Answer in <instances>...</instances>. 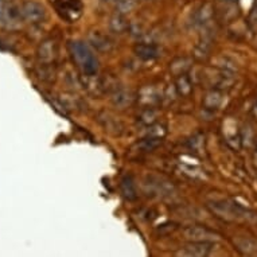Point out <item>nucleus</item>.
<instances>
[{
    "label": "nucleus",
    "instance_id": "6",
    "mask_svg": "<svg viewBox=\"0 0 257 257\" xmlns=\"http://www.w3.org/2000/svg\"><path fill=\"white\" fill-rule=\"evenodd\" d=\"M183 237L189 242H214L219 240V234L202 225H189L183 229Z\"/></svg>",
    "mask_w": 257,
    "mask_h": 257
},
{
    "label": "nucleus",
    "instance_id": "10",
    "mask_svg": "<svg viewBox=\"0 0 257 257\" xmlns=\"http://www.w3.org/2000/svg\"><path fill=\"white\" fill-rule=\"evenodd\" d=\"M138 100V96L132 92L131 89L118 86L114 92L110 93V102L112 105L118 108V109H125L134 105V102Z\"/></svg>",
    "mask_w": 257,
    "mask_h": 257
},
{
    "label": "nucleus",
    "instance_id": "5",
    "mask_svg": "<svg viewBox=\"0 0 257 257\" xmlns=\"http://www.w3.org/2000/svg\"><path fill=\"white\" fill-rule=\"evenodd\" d=\"M19 9H21L22 21L29 25L38 26L46 21V9L39 2L26 0Z\"/></svg>",
    "mask_w": 257,
    "mask_h": 257
},
{
    "label": "nucleus",
    "instance_id": "30",
    "mask_svg": "<svg viewBox=\"0 0 257 257\" xmlns=\"http://www.w3.org/2000/svg\"><path fill=\"white\" fill-rule=\"evenodd\" d=\"M246 146H252L254 143L253 140V130L250 125H246L244 128V131H241V144H245Z\"/></svg>",
    "mask_w": 257,
    "mask_h": 257
},
{
    "label": "nucleus",
    "instance_id": "8",
    "mask_svg": "<svg viewBox=\"0 0 257 257\" xmlns=\"http://www.w3.org/2000/svg\"><path fill=\"white\" fill-rule=\"evenodd\" d=\"M58 57V45L53 38L43 39L37 49V61L38 65H54Z\"/></svg>",
    "mask_w": 257,
    "mask_h": 257
},
{
    "label": "nucleus",
    "instance_id": "14",
    "mask_svg": "<svg viewBox=\"0 0 257 257\" xmlns=\"http://www.w3.org/2000/svg\"><path fill=\"white\" fill-rule=\"evenodd\" d=\"M223 101H225V93L217 89H210L203 96L202 108L206 112H217L223 105Z\"/></svg>",
    "mask_w": 257,
    "mask_h": 257
},
{
    "label": "nucleus",
    "instance_id": "11",
    "mask_svg": "<svg viewBox=\"0 0 257 257\" xmlns=\"http://www.w3.org/2000/svg\"><path fill=\"white\" fill-rule=\"evenodd\" d=\"M138 101L143 108H155L162 102V93L154 85H146L138 93Z\"/></svg>",
    "mask_w": 257,
    "mask_h": 257
},
{
    "label": "nucleus",
    "instance_id": "25",
    "mask_svg": "<svg viewBox=\"0 0 257 257\" xmlns=\"http://www.w3.org/2000/svg\"><path fill=\"white\" fill-rule=\"evenodd\" d=\"M158 120V110L155 108H142L138 114V121L143 126H150Z\"/></svg>",
    "mask_w": 257,
    "mask_h": 257
},
{
    "label": "nucleus",
    "instance_id": "19",
    "mask_svg": "<svg viewBox=\"0 0 257 257\" xmlns=\"http://www.w3.org/2000/svg\"><path fill=\"white\" fill-rule=\"evenodd\" d=\"M193 66V59L190 57H177L174 58L171 62H170V73L173 74L174 77L182 76V74H186L189 73V70Z\"/></svg>",
    "mask_w": 257,
    "mask_h": 257
},
{
    "label": "nucleus",
    "instance_id": "12",
    "mask_svg": "<svg viewBox=\"0 0 257 257\" xmlns=\"http://www.w3.org/2000/svg\"><path fill=\"white\" fill-rule=\"evenodd\" d=\"M207 29H205V34L199 38V41L197 42V45L194 46V50H193V57H194L197 61H205L210 57L211 49H213V42H214V37L211 33L206 31Z\"/></svg>",
    "mask_w": 257,
    "mask_h": 257
},
{
    "label": "nucleus",
    "instance_id": "13",
    "mask_svg": "<svg viewBox=\"0 0 257 257\" xmlns=\"http://www.w3.org/2000/svg\"><path fill=\"white\" fill-rule=\"evenodd\" d=\"M213 242H189L177 253V257H209Z\"/></svg>",
    "mask_w": 257,
    "mask_h": 257
},
{
    "label": "nucleus",
    "instance_id": "16",
    "mask_svg": "<svg viewBox=\"0 0 257 257\" xmlns=\"http://www.w3.org/2000/svg\"><path fill=\"white\" fill-rule=\"evenodd\" d=\"M213 17H214V10H213V6L210 3H205L199 7L197 11H195L194 17H193V25L197 27V29H207L209 25L213 21Z\"/></svg>",
    "mask_w": 257,
    "mask_h": 257
},
{
    "label": "nucleus",
    "instance_id": "28",
    "mask_svg": "<svg viewBox=\"0 0 257 257\" xmlns=\"http://www.w3.org/2000/svg\"><path fill=\"white\" fill-rule=\"evenodd\" d=\"M219 5H221V11L223 14L226 13V17L225 19H230V18H234L237 15V2L238 0H218Z\"/></svg>",
    "mask_w": 257,
    "mask_h": 257
},
{
    "label": "nucleus",
    "instance_id": "24",
    "mask_svg": "<svg viewBox=\"0 0 257 257\" xmlns=\"http://www.w3.org/2000/svg\"><path fill=\"white\" fill-rule=\"evenodd\" d=\"M215 68L219 69V70H223V72H228V73H233V74H236L238 72V65L234 59H232L228 55H221L217 58L215 61Z\"/></svg>",
    "mask_w": 257,
    "mask_h": 257
},
{
    "label": "nucleus",
    "instance_id": "26",
    "mask_svg": "<svg viewBox=\"0 0 257 257\" xmlns=\"http://www.w3.org/2000/svg\"><path fill=\"white\" fill-rule=\"evenodd\" d=\"M205 144H206V138L203 134H197L191 139L187 142V147L190 151H193L194 154H201L205 151Z\"/></svg>",
    "mask_w": 257,
    "mask_h": 257
},
{
    "label": "nucleus",
    "instance_id": "9",
    "mask_svg": "<svg viewBox=\"0 0 257 257\" xmlns=\"http://www.w3.org/2000/svg\"><path fill=\"white\" fill-rule=\"evenodd\" d=\"M88 45L97 53H110L113 50L114 43L109 35L101 31H90L88 34Z\"/></svg>",
    "mask_w": 257,
    "mask_h": 257
},
{
    "label": "nucleus",
    "instance_id": "2",
    "mask_svg": "<svg viewBox=\"0 0 257 257\" xmlns=\"http://www.w3.org/2000/svg\"><path fill=\"white\" fill-rule=\"evenodd\" d=\"M206 207L215 218L225 221V222H234V221H240L246 217V210L244 207L238 206L237 203L229 201V199L209 201Z\"/></svg>",
    "mask_w": 257,
    "mask_h": 257
},
{
    "label": "nucleus",
    "instance_id": "22",
    "mask_svg": "<svg viewBox=\"0 0 257 257\" xmlns=\"http://www.w3.org/2000/svg\"><path fill=\"white\" fill-rule=\"evenodd\" d=\"M233 242H234L236 248L242 254L250 256V254H254L257 252V242L253 238H249V237H236L233 240Z\"/></svg>",
    "mask_w": 257,
    "mask_h": 257
},
{
    "label": "nucleus",
    "instance_id": "3",
    "mask_svg": "<svg viewBox=\"0 0 257 257\" xmlns=\"http://www.w3.org/2000/svg\"><path fill=\"white\" fill-rule=\"evenodd\" d=\"M143 187L148 195L159 197V198H171L177 194V186L163 175L150 174L143 179Z\"/></svg>",
    "mask_w": 257,
    "mask_h": 257
},
{
    "label": "nucleus",
    "instance_id": "7",
    "mask_svg": "<svg viewBox=\"0 0 257 257\" xmlns=\"http://www.w3.org/2000/svg\"><path fill=\"white\" fill-rule=\"evenodd\" d=\"M21 21V9L9 3L7 0H0V26L14 29L19 26Z\"/></svg>",
    "mask_w": 257,
    "mask_h": 257
},
{
    "label": "nucleus",
    "instance_id": "17",
    "mask_svg": "<svg viewBox=\"0 0 257 257\" xmlns=\"http://www.w3.org/2000/svg\"><path fill=\"white\" fill-rule=\"evenodd\" d=\"M98 121L102 125V128L105 130L108 134H112V135H120L124 130V125L122 122L116 118L112 113H108V112H102L98 116Z\"/></svg>",
    "mask_w": 257,
    "mask_h": 257
},
{
    "label": "nucleus",
    "instance_id": "21",
    "mask_svg": "<svg viewBox=\"0 0 257 257\" xmlns=\"http://www.w3.org/2000/svg\"><path fill=\"white\" fill-rule=\"evenodd\" d=\"M130 29H131V25L122 14H116V15L110 18L109 30L114 34H125V33L130 31Z\"/></svg>",
    "mask_w": 257,
    "mask_h": 257
},
{
    "label": "nucleus",
    "instance_id": "15",
    "mask_svg": "<svg viewBox=\"0 0 257 257\" xmlns=\"http://www.w3.org/2000/svg\"><path fill=\"white\" fill-rule=\"evenodd\" d=\"M134 54L142 61H154L160 55V49L152 42H138L134 46Z\"/></svg>",
    "mask_w": 257,
    "mask_h": 257
},
{
    "label": "nucleus",
    "instance_id": "27",
    "mask_svg": "<svg viewBox=\"0 0 257 257\" xmlns=\"http://www.w3.org/2000/svg\"><path fill=\"white\" fill-rule=\"evenodd\" d=\"M146 136L148 138H156V139H165L166 134H167V128L163 124L155 122L150 126H146Z\"/></svg>",
    "mask_w": 257,
    "mask_h": 257
},
{
    "label": "nucleus",
    "instance_id": "23",
    "mask_svg": "<svg viewBox=\"0 0 257 257\" xmlns=\"http://www.w3.org/2000/svg\"><path fill=\"white\" fill-rule=\"evenodd\" d=\"M163 143V139H156V138H148L144 136L143 139H140L135 144V147L139 150V152H152L155 151L156 148H159Z\"/></svg>",
    "mask_w": 257,
    "mask_h": 257
},
{
    "label": "nucleus",
    "instance_id": "18",
    "mask_svg": "<svg viewBox=\"0 0 257 257\" xmlns=\"http://www.w3.org/2000/svg\"><path fill=\"white\" fill-rule=\"evenodd\" d=\"M175 89H177L178 96L181 97H190L193 94V90H194V84H193V78L186 73V74H182V76L175 77V84H174Z\"/></svg>",
    "mask_w": 257,
    "mask_h": 257
},
{
    "label": "nucleus",
    "instance_id": "1",
    "mask_svg": "<svg viewBox=\"0 0 257 257\" xmlns=\"http://www.w3.org/2000/svg\"><path fill=\"white\" fill-rule=\"evenodd\" d=\"M68 47L73 62L80 69L82 76H97L100 69L98 59L88 43L84 41H70Z\"/></svg>",
    "mask_w": 257,
    "mask_h": 257
},
{
    "label": "nucleus",
    "instance_id": "32",
    "mask_svg": "<svg viewBox=\"0 0 257 257\" xmlns=\"http://www.w3.org/2000/svg\"><path fill=\"white\" fill-rule=\"evenodd\" d=\"M252 112H253V116L257 118V100H256V102H254V105H253Z\"/></svg>",
    "mask_w": 257,
    "mask_h": 257
},
{
    "label": "nucleus",
    "instance_id": "31",
    "mask_svg": "<svg viewBox=\"0 0 257 257\" xmlns=\"http://www.w3.org/2000/svg\"><path fill=\"white\" fill-rule=\"evenodd\" d=\"M101 2H104V3H114V5H118L121 0H101Z\"/></svg>",
    "mask_w": 257,
    "mask_h": 257
},
{
    "label": "nucleus",
    "instance_id": "29",
    "mask_svg": "<svg viewBox=\"0 0 257 257\" xmlns=\"http://www.w3.org/2000/svg\"><path fill=\"white\" fill-rule=\"evenodd\" d=\"M248 26L252 31H256L257 30V0L253 2L252 9H250V13H249Z\"/></svg>",
    "mask_w": 257,
    "mask_h": 257
},
{
    "label": "nucleus",
    "instance_id": "20",
    "mask_svg": "<svg viewBox=\"0 0 257 257\" xmlns=\"http://www.w3.org/2000/svg\"><path fill=\"white\" fill-rule=\"evenodd\" d=\"M120 191L121 195L126 201H135L138 198V190H136V183L131 175H124L120 182Z\"/></svg>",
    "mask_w": 257,
    "mask_h": 257
},
{
    "label": "nucleus",
    "instance_id": "4",
    "mask_svg": "<svg viewBox=\"0 0 257 257\" xmlns=\"http://www.w3.org/2000/svg\"><path fill=\"white\" fill-rule=\"evenodd\" d=\"M50 3L58 17L68 23L78 21L84 11L82 0H50Z\"/></svg>",
    "mask_w": 257,
    "mask_h": 257
}]
</instances>
